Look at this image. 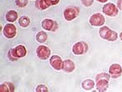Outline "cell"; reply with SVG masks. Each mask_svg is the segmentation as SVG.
I'll return each instance as SVG.
<instances>
[{
  "mask_svg": "<svg viewBox=\"0 0 122 92\" xmlns=\"http://www.w3.org/2000/svg\"><path fill=\"white\" fill-rule=\"evenodd\" d=\"M27 54V50L26 48L22 44L14 47V49H11L8 53V58L9 59V60L11 61H17L19 60V59L24 58Z\"/></svg>",
  "mask_w": 122,
  "mask_h": 92,
  "instance_id": "obj_1",
  "label": "cell"
},
{
  "mask_svg": "<svg viewBox=\"0 0 122 92\" xmlns=\"http://www.w3.org/2000/svg\"><path fill=\"white\" fill-rule=\"evenodd\" d=\"M99 34H100V36L103 39L110 41V42H114V41L117 40V38H118L117 33L115 31L110 29L107 26H104V27L100 28Z\"/></svg>",
  "mask_w": 122,
  "mask_h": 92,
  "instance_id": "obj_2",
  "label": "cell"
},
{
  "mask_svg": "<svg viewBox=\"0 0 122 92\" xmlns=\"http://www.w3.org/2000/svg\"><path fill=\"white\" fill-rule=\"evenodd\" d=\"M80 14V9L77 7H68L65 9L64 11V17H65V20L67 21H71L73 19H75V18H77Z\"/></svg>",
  "mask_w": 122,
  "mask_h": 92,
  "instance_id": "obj_3",
  "label": "cell"
},
{
  "mask_svg": "<svg viewBox=\"0 0 122 92\" xmlns=\"http://www.w3.org/2000/svg\"><path fill=\"white\" fill-rule=\"evenodd\" d=\"M89 22H90V25L94 26V27H100V26H103V24H105V19L102 14L96 13L90 16Z\"/></svg>",
  "mask_w": 122,
  "mask_h": 92,
  "instance_id": "obj_4",
  "label": "cell"
},
{
  "mask_svg": "<svg viewBox=\"0 0 122 92\" xmlns=\"http://www.w3.org/2000/svg\"><path fill=\"white\" fill-rule=\"evenodd\" d=\"M36 54L39 60H45L49 58V55L51 54V50L49 47L45 45H39L36 50Z\"/></svg>",
  "mask_w": 122,
  "mask_h": 92,
  "instance_id": "obj_5",
  "label": "cell"
},
{
  "mask_svg": "<svg viewBox=\"0 0 122 92\" xmlns=\"http://www.w3.org/2000/svg\"><path fill=\"white\" fill-rule=\"evenodd\" d=\"M88 44L85 42L83 41H80L78 42L76 44H74L73 48H72V51L75 55H84L88 51Z\"/></svg>",
  "mask_w": 122,
  "mask_h": 92,
  "instance_id": "obj_6",
  "label": "cell"
},
{
  "mask_svg": "<svg viewBox=\"0 0 122 92\" xmlns=\"http://www.w3.org/2000/svg\"><path fill=\"white\" fill-rule=\"evenodd\" d=\"M103 13L109 17H115L119 14V9L114 4L109 3L103 7Z\"/></svg>",
  "mask_w": 122,
  "mask_h": 92,
  "instance_id": "obj_7",
  "label": "cell"
},
{
  "mask_svg": "<svg viewBox=\"0 0 122 92\" xmlns=\"http://www.w3.org/2000/svg\"><path fill=\"white\" fill-rule=\"evenodd\" d=\"M4 35L7 39H13L17 34V28L12 24H8L4 28Z\"/></svg>",
  "mask_w": 122,
  "mask_h": 92,
  "instance_id": "obj_8",
  "label": "cell"
},
{
  "mask_svg": "<svg viewBox=\"0 0 122 92\" xmlns=\"http://www.w3.org/2000/svg\"><path fill=\"white\" fill-rule=\"evenodd\" d=\"M42 27L45 30L55 32L58 29V23L50 19H45L42 22Z\"/></svg>",
  "mask_w": 122,
  "mask_h": 92,
  "instance_id": "obj_9",
  "label": "cell"
},
{
  "mask_svg": "<svg viewBox=\"0 0 122 92\" xmlns=\"http://www.w3.org/2000/svg\"><path fill=\"white\" fill-rule=\"evenodd\" d=\"M49 64L50 65L56 70H63L64 67V61L58 55H53L49 59Z\"/></svg>",
  "mask_w": 122,
  "mask_h": 92,
  "instance_id": "obj_10",
  "label": "cell"
},
{
  "mask_svg": "<svg viewBox=\"0 0 122 92\" xmlns=\"http://www.w3.org/2000/svg\"><path fill=\"white\" fill-rule=\"evenodd\" d=\"M122 74V68L119 64H113L109 69V75L111 78H118Z\"/></svg>",
  "mask_w": 122,
  "mask_h": 92,
  "instance_id": "obj_11",
  "label": "cell"
},
{
  "mask_svg": "<svg viewBox=\"0 0 122 92\" xmlns=\"http://www.w3.org/2000/svg\"><path fill=\"white\" fill-rule=\"evenodd\" d=\"M75 65L72 60H64V67L63 70L66 73H71L75 70Z\"/></svg>",
  "mask_w": 122,
  "mask_h": 92,
  "instance_id": "obj_12",
  "label": "cell"
},
{
  "mask_svg": "<svg viewBox=\"0 0 122 92\" xmlns=\"http://www.w3.org/2000/svg\"><path fill=\"white\" fill-rule=\"evenodd\" d=\"M18 16H19V14H18V13L16 12V11L9 10V11H8V12L6 13L5 19H6V20H7L8 22L14 23L18 19Z\"/></svg>",
  "mask_w": 122,
  "mask_h": 92,
  "instance_id": "obj_13",
  "label": "cell"
},
{
  "mask_svg": "<svg viewBox=\"0 0 122 92\" xmlns=\"http://www.w3.org/2000/svg\"><path fill=\"white\" fill-rule=\"evenodd\" d=\"M109 87V80H100L96 81V89L99 91H105Z\"/></svg>",
  "mask_w": 122,
  "mask_h": 92,
  "instance_id": "obj_14",
  "label": "cell"
},
{
  "mask_svg": "<svg viewBox=\"0 0 122 92\" xmlns=\"http://www.w3.org/2000/svg\"><path fill=\"white\" fill-rule=\"evenodd\" d=\"M82 85V88L85 89L86 90H90L91 89H93V87L95 86V81L90 79H88V80H85L82 82L81 84Z\"/></svg>",
  "mask_w": 122,
  "mask_h": 92,
  "instance_id": "obj_15",
  "label": "cell"
},
{
  "mask_svg": "<svg viewBox=\"0 0 122 92\" xmlns=\"http://www.w3.org/2000/svg\"><path fill=\"white\" fill-rule=\"evenodd\" d=\"M35 6L39 10H45V9H47L49 7L45 0H36Z\"/></svg>",
  "mask_w": 122,
  "mask_h": 92,
  "instance_id": "obj_16",
  "label": "cell"
},
{
  "mask_svg": "<svg viewBox=\"0 0 122 92\" xmlns=\"http://www.w3.org/2000/svg\"><path fill=\"white\" fill-rule=\"evenodd\" d=\"M47 39H48L47 34H46L45 32H44V31H39L37 34V35H36V39H37V41L39 43H41V44L45 42V41L47 40Z\"/></svg>",
  "mask_w": 122,
  "mask_h": 92,
  "instance_id": "obj_17",
  "label": "cell"
},
{
  "mask_svg": "<svg viewBox=\"0 0 122 92\" xmlns=\"http://www.w3.org/2000/svg\"><path fill=\"white\" fill-rule=\"evenodd\" d=\"M19 24L21 27L23 28H26L30 24V19H29V17L27 16H23L20 19H19Z\"/></svg>",
  "mask_w": 122,
  "mask_h": 92,
  "instance_id": "obj_18",
  "label": "cell"
},
{
  "mask_svg": "<svg viewBox=\"0 0 122 92\" xmlns=\"http://www.w3.org/2000/svg\"><path fill=\"white\" fill-rule=\"evenodd\" d=\"M110 75L109 74L106 73H100L95 76V80H106L110 81Z\"/></svg>",
  "mask_w": 122,
  "mask_h": 92,
  "instance_id": "obj_19",
  "label": "cell"
},
{
  "mask_svg": "<svg viewBox=\"0 0 122 92\" xmlns=\"http://www.w3.org/2000/svg\"><path fill=\"white\" fill-rule=\"evenodd\" d=\"M15 4L19 8H24L28 4V0H16Z\"/></svg>",
  "mask_w": 122,
  "mask_h": 92,
  "instance_id": "obj_20",
  "label": "cell"
},
{
  "mask_svg": "<svg viewBox=\"0 0 122 92\" xmlns=\"http://www.w3.org/2000/svg\"><path fill=\"white\" fill-rule=\"evenodd\" d=\"M35 90L37 92H47V91H49L47 86L44 85H39L37 87H36Z\"/></svg>",
  "mask_w": 122,
  "mask_h": 92,
  "instance_id": "obj_21",
  "label": "cell"
},
{
  "mask_svg": "<svg viewBox=\"0 0 122 92\" xmlns=\"http://www.w3.org/2000/svg\"><path fill=\"white\" fill-rule=\"evenodd\" d=\"M81 4H83L85 7L88 8V7H90V6L94 4V0H81Z\"/></svg>",
  "mask_w": 122,
  "mask_h": 92,
  "instance_id": "obj_22",
  "label": "cell"
},
{
  "mask_svg": "<svg viewBox=\"0 0 122 92\" xmlns=\"http://www.w3.org/2000/svg\"><path fill=\"white\" fill-rule=\"evenodd\" d=\"M0 91L1 92H10V90H9V86H8L7 84H6L5 82L0 85Z\"/></svg>",
  "mask_w": 122,
  "mask_h": 92,
  "instance_id": "obj_23",
  "label": "cell"
},
{
  "mask_svg": "<svg viewBox=\"0 0 122 92\" xmlns=\"http://www.w3.org/2000/svg\"><path fill=\"white\" fill-rule=\"evenodd\" d=\"M45 1L49 7L53 5H56V4H58L59 3V0H45Z\"/></svg>",
  "mask_w": 122,
  "mask_h": 92,
  "instance_id": "obj_24",
  "label": "cell"
},
{
  "mask_svg": "<svg viewBox=\"0 0 122 92\" xmlns=\"http://www.w3.org/2000/svg\"><path fill=\"white\" fill-rule=\"evenodd\" d=\"M5 83L7 84V85L9 86V90H10V92L14 91V85H13L12 83H10V82H5Z\"/></svg>",
  "mask_w": 122,
  "mask_h": 92,
  "instance_id": "obj_25",
  "label": "cell"
},
{
  "mask_svg": "<svg viewBox=\"0 0 122 92\" xmlns=\"http://www.w3.org/2000/svg\"><path fill=\"white\" fill-rule=\"evenodd\" d=\"M116 6H117V8H118L119 9H122V0H118V1H117Z\"/></svg>",
  "mask_w": 122,
  "mask_h": 92,
  "instance_id": "obj_26",
  "label": "cell"
},
{
  "mask_svg": "<svg viewBox=\"0 0 122 92\" xmlns=\"http://www.w3.org/2000/svg\"><path fill=\"white\" fill-rule=\"evenodd\" d=\"M98 2H100V3H106L108 0H97Z\"/></svg>",
  "mask_w": 122,
  "mask_h": 92,
  "instance_id": "obj_27",
  "label": "cell"
},
{
  "mask_svg": "<svg viewBox=\"0 0 122 92\" xmlns=\"http://www.w3.org/2000/svg\"><path fill=\"white\" fill-rule=\"evenodd\" d=\"M120 39H121V41H122V32L120 34Z\"/></svg>",
  "mask_w": 122,
  "mask_h": 92,
  "instance_id": "obj_28",
  "label": "cell"
},
{
  "mask_svg": "<svg viewBox=\"0 0 122 92\" xmlns=\"http://www.w3.org/2000/svg\"><path fill=\"white\" fill-rule=\"evenodd\" d=\"M121 10H122V9H121Z\"/></svg>",
  "mask_w": 122,
  "mask_h": 92,
  "instance_id": "obj_29",
  "label": "cell"
}]
</instances>
